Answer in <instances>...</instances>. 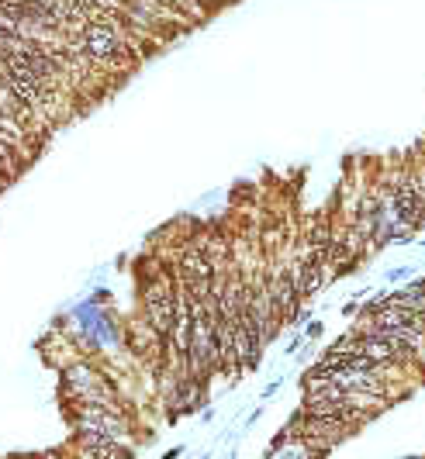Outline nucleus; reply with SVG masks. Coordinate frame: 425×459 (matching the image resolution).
<instances>
[{"label":"nucleus","instance_id":"1","mask_svg":"<svg viewBox=\"0 0 425 459\" xmlns=\"http://www.w3.org/2000/svg\"><path fill=\"white\" fill-rule=\"evenodd\" d=\"M259 342H263V332H259V314L256 311H242L235 318V360L242 367H252L256 356H259Z\"/></svg>","mask_w":425,"mask_h":459},{"label":"nucleus","instance_id":"2","mask_svg":"<svg viewBox=\"0 0 425 459\" xmlns=\"http://www.w3.org/2000/svg\"><path fill=\"white\" fill-rule=\"evenodd\" d=\"M177 311H180V300H177V293L166 283L149 290V314H152V328L156 332L170 335L173 325H177Z\"/></svg>","mask_w":425,"mask_h":459},{"label":"nucleus","instance_id":"3","mask_svg":"<svg viewBox=\"0 0 425 459\" xmlns=\"http://www.w3.org/2000/svg\"><path fill=\"white\" fill-rule=\"evenodd\" d=\"M83 45H87V52H90L94 59H104V63H114V59L125 56L121 38L111 31V24H104V21L87 24V31H83Z\"/></svg>","mask_w":425,"mask_h":459},{"label":"nucleus","instance_id":"4","mask_svg":"<svg viewBox=\"0 0 425 459\" xmlns=\"http://www.w3.org/2000/svg\"><path fill=\"white\" fill-rule=\"evenodd\" d=\"M80 428H83V435H90V439H94V435H97V439H111V435L121 432V418L111 414L107 404H87L83 414H80Z\"/></svg>","mask_w":425,"mask_h":459}]
</instances>
